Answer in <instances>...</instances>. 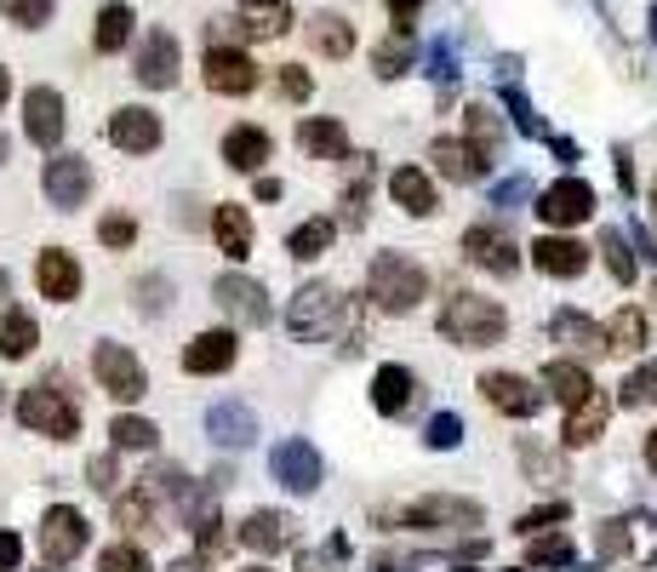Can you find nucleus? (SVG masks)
Returning <instances> with one entry per match:
<instances>
[{"label": "nucleus", "instance_id": "1", "mask_svg": "<svg viewBox=\"0 0 657 572\" xmlns=\"http://www.w3.org/2000/svg\"><path fill=\"white\" fill-rule=\"evenodd\" d=\"M441 332L458 343V350H492L509 332V315L492 297H474V292H451L441 304Z\"/></svg>", "mask_w": 657, "mask_h": 572}, {"label": "nucleus", "instance_id": "2", "mask_svg": "<svg viewBox=\"0 0 657 572\" xmlns=\"http://www.w3.org/2000/svg\"><path fill=\"white\" fill-rule=\"evenodd\" d=\"M366 297H372L377 310H389V315H412L429 297L423 264L407 258V253H377L372 258V276H366Z\"/></svg>", "mask_w": 657, "mask_h": 572}, {"label": "nucleus", "instance_id": "3", "mask_svg": "<svg viewBox=\"0 0 657 572\" xmlns=\"http://www.w3.org/2000/svg\"><path fill=\"white\" fill-rule=\"evenodd\" d=\"M17 424L35 430V435H52V441H74L81 435V407L63 395L58 378H46V384L17 395Z\"/></svg>", "mask_w": 657, "mask_h": 572}, {"label": "nucleus", "instance_id": "4", "mask_svg": "<svg viewBox=\"0 0 657 572\" xmlns=\"http://www.w3.org/2000/svg\"><path fill=\"white\" fill-rule=\"evenodd\" d=\"M389 521H400V527H412V533H474L486 515H480L474 499H412Z\"/></svg>", "mask_w": 657, "mask_h": 572}, {"label": "nucleus", "instance_id": "5", "mask_svg": "<svg viewBox=\"0 0 657 572\" xmlns=\"http://www.w3.org/2000/svg\"><path fill=\"white\" fill-rule=\"evenodd\" d=\"M292 332L297 338H332L338 327H343V320H349V297L338 292V287H303L297 297H292Z\"/></svg>", "mask_w": 657, "mask_h": 572}, {"label": "nucleus", "instance_id": "6", "mask_svg": "<svg viewBox=\"0 0 657 572\" xmlns=\"http://www.w3.org/2000/svg\"><path fill=\"white\" fill-rule=\"evenodd\" d=\"M92 378L104 384V395H115L120 407H132L138 395L149 389V372H143V361L126 350V343H97V350H92Z\"/></svg>", "mask_w": 657, "mask_h": 572}, {"label": "nucleus", "instance_id": "7", "mask_svg": "<svg viewBox=\"0 0 657 572\" xmlns=\"http://www.w3.org/2000/svg\"><path fill=\"white\" fill-rule=\"evenodd\" d=\"M200 74H207V92L218 97H246L258 92V63L246 58V46H207V63H200Z\"/></svg>", "mask_w": 657, "mask_h": 572}, {"label": "nucleus", "instance_id": "8", "mask_svg": "<svg viewBox=\"0 0 657 572\" xmlns=\"http://www.w3.org/2000/svg\"><path fill=\"white\" fill-rule=\"evenodd\" d=\"M178 69H184V46L172 40L166 30H149V35H143V46H138V58H132L138 86L166 92V86H178Z\"/></svg>", "mask_w": 657, "mask_h": 572}, {"label": "nucleus", "instance_id": "9", "mask_svg": "<svg viewBox=\"0 0 657 572\" xmlns=\"http://www.w3.org/2000/svg\"><path fill=\"white\" fill-rule=\"evenodd\" d=\"M538 218L554 223V230H577V223H589L595 218V189L584 178H561V184H549L538 195Z\"/></svg>", "mask_w": 657, "mask_h": 572}, {"label": "nucleus", "instance_id": "10", "mask_svg": "<svg viewBox=\"0 0 657 572\" xmlns=\"http://www.w3.org/2000/svg\"><path fill=\"white\" fill-rule=\"evenodd\" d=\"M86 538H92V527H86V515H81V510H69V504L46 510V521H40V550H46V561L69 567L74 556L86 550Z\"/></svg>", "mask_w": 657, "mask_h": 572}, {"label": "nucleus", "instance_id": "11", "mask_svg": "<svg viewBox=\"0 0 657 572\" xmlns=\"http://www.w3.org/2000/svg\"><path fill=\"white\" fill-rule=\"evenodd\" d=\"M480 395H486V407H497L503 418H538V407H543V389L532 378H520V372H486V378H480Z\"/></svg>", "mask_w": 657, "mask_h": 572}, {"label": "nucleus", "instance_id": "12", "mask_svg": "<svg viewBox=\"0 0 657 572\" xmlns=\"http://www.w3.org/2000/svg\"><path fill=\"white\" fill-rule=\"evenodd\" d=\"M69 127V115H63V97L52 86H30V97H23V132H30V143L40 149H58Z\"/></svg>", "mask_w": 657, "mask_h": 572}, {"label": "nucleus", "instance_id": "13", "mask_svg": "<svg viewBox=\"0 0 657 572\" xmlns=\"http://www.w3.org/2000/svg\"><path fill=\"white\" fill-rule=\"evenodd\" d=\"M40 184H46V195H52V207L74 212V207H86V195H92V166L81 155H58V161H46Z\"/></svg>", "mask_w": 657, "mask_h": 572}, {"label": "nucleus", "instance_id": "14", "mask_svg": "<svg viewBox=\"0 0 657 572\" xmlns=\"http://www.w3.org/2000/svg\"><path fill=\"white\" fill-rule=\"evenodd\" d=\"M109 143L126 149V155H149V149H161V115L143 109V104H126L109 115Z\"/></svg>", "mask_w": 657, "mask_h": 572}, {"label": "nucleus", "instance_id": "15", "mask_svg": "<svg viewBox=\"0 0 657 572\" xmlns=\"http://www.w3.org/2000/svg\"><path fill=\"white\" fill-rule=\"evenodd\" d=\"M212 297L223 304V315H230V320H240V327H263V320L274 315L269 310V292L258 281H246V276H223L212 287Z\"/></svg>", "mask_w": 657, "mask_h": 572}, {"label": "nucleus", "instance_id": "16", "mask_svg": "<svg viewBox=\"0 0 657 572\" xmlns=\"http://www.w3.org/2000/svg\"><path fill=\"white\" fill-rule=\"evenodd\" d=\"M269 476L281 487H292V492H315L320 487V453L309 441H281L274 458H269Z\"/></svg>", "mask_w": 657, "mask_h": 572}, {"label": "nucleus", "instance_id": "17", "mask_svg": "<svg viewBox=\"0 0 657 572\" xmlns=\"http://www.w3.org/2000/svg\"><path fill=\"white\" fill-rule=\"evenodd\" d=\"M240 355V343L230 327H218V332H195L184 343V372H195V378H212V372H230Z\"/></svg>", "mask_w": 657, "mask_h": 572}, {"label": "nucleus", "instance_id": "18", "mask_svg": "<svg viewBox=\"0 0 657 572\" xmlns=\"http://www.w3.org/2000/svg\"><path fill=\"white\" fill-rule=\"evenodd\" d=\"M464 253H469L474 269H492V276H515L520 269V246L503 230H486V223H474V230L464 235Z\"/></svg>", "mask_w": 657, "mask_h": 572}, {"label": "nucleus", "instance_id": "19", "mask_svg": "<svg viewBox=\"0 0 657 572\" xmlns=\"http://www.w3.org/2000/svg\"><path fill=\"white\" fill-rule=\"evenodd\" d=\"M532 269H543L554 281H577L589 269V246L572 235H543V241H532Z\"/></svg>", "mask_w": 657, "mask_h": 572}, {"label": "nucleus", "instance_id": "20", "mask_svg": "<svg viewBox=\"0 0 657 572\" xmlns=\"http://www.w3.org/2000/svg\"><path fill=\"white\" fill-rule=\"evenodd\" d=\"M35 287H40V297H52V304H74V297H81V264H74V253L46 246L40 264H35Z\"/></svg>", "mask_w": 657, "mask_h": 572}, {"label": "nucleus", "instance_id": "21", "mask_svg": "<svg viewBox=\"0 0 657 572\" xmlns=\"http://www.w3.org/2000/svg\"><path fill=\"white\" fill-rule=\"evenodd\" d=\"M292 538H297V527H292V515H281V510H251L246 527H240V544H246V550H258V556L292 550Z\"/></svg>", "mask_w": 657, "mask_h": 572}, {"label": "nucleus", "instance_id": "22", "mask_svg": "<svg viewBox=\"0 0 657 572\" xmlns=\"http://www.w3.org/2000/svg\"><path fill=\"white\" fill-rule=\"evenodd\" d=\"M389 195H395V207H407L412 218L441 212V189L429 184L423 166H395V172H389Z\"/></svg>", "mask_w": 657, "mask_h": 572}, {"label": "nucleus", "instance_id": "23", "mask_svg": "<svg viewBox=\"0 0 657 572\" xmlns=\"http://www.w3.org/2000/svg\"><path fill=\"white\" fill-rule=\"evenodd\" d=\"M297 149L303 155H315V161H343L349 155V127L332 115H309L297 127Z\"/></svg>", "mask_w": 657, "mask_h": 572}, {"label": "nucleus", "instance_id": "24", "mask_svg": "<svg viewBox=\"0 0 657 572\" xmlns=\"http://www.w3.org/2000/svg\"><path fill=\"white\" fill-rule=\"evenodd\" d=\"M606 412H612V401H606L600 389H589L577 407H566V430H561V441H566V446H595V441L606 435Z\"/></svg>", "mask_w": 657, "mask_h": 572}, {"label": "nucleus", "instance_id": "25", "mask_svg": "<svg viewBox=\"0 0 657 572\" xmlns=\"http://www.w3.org/2000/svg\"><path fill=\"white\" fill-rule=\"evenodd\" d=\"M412 401H418L412 366H377V378H372V407L384 412V418H400Z\"/></svg>", "mask_w": 657, "mask_h": 572}, {"label": "nucleus", "instance_id": "26", "mask_svg": "<svg viewBox=\"0 0 657 572\" xmlns=\"http://www.w3.org/2000/svg\"><path fill=\"white\" fill-rule=\"evenodd\" d=\"M269 155H274V143H269L263 127H230L223 132V161H230L235 172H263Z\"/></svg>", "mask_w": 657, "mask_h": 572}, {"label": "nucleus", "instance_id": "27", "mask_svg": "<svg viewBox=\"0 0 657 572\" xmlns=\"http://www.w3.org/2000/svg\"><path fill=\"white\" fill-rule=\"evenodd\" d=\"M212 235H218V253L223 258H251V218H246V207H235V201H223L218 212H212Z\"/></svg>", "mask_w": 657, "mask_h": 572}, {"label": "nucleus", "instance_id": "28", "mask_svg": "<svg viewBox=\"0 0 657 572\" xmlns=\"http://www.w3.org/2000/svg\"><path fill=\"white\" fill-rule=\"evenodd\" d=\"M549 332H554V343H566L572 355H606V332L595 327L589 315H577V310H561Z\"/></svg>", "mask_w": 657, "mask_h": 572}, {"label": "nucleus", "instance_id": "29", "mask_svg": "<svg viewBox=\"0 0 657 572\" xmlns=\"http://www.w3.org/2000/svg\"><path fill=\"white\" fill-rule=\"evenodd\" d=\"M303 30H309V46L320 58H349V52H355V23L338 17V12H320V17L303 23Z\"/></svg>", "mask_w": 657, "mask_h": 572}, {"label": "nucleus", "instance_id": "30", "mask_svg": "<svg viewBox=\"0 0 657 572\" xmlns=\"http://www.w3.org/2000/svg\"><path fill=\"white\" fill-rule=\"evenodd\" d=\"M543 389H549L561 407H577V401L595 389V378H589V366H577V361H549V366H543Z\"/></svg>", "mask_w": 657, "mask_h": 572}, {"label": "nucleus", "instance_id": "31", "mask_svg": "<svg viewBox=\"0 0 657 572\" xmlns=\"http://www.w3.org/2000/svg\"><path fill=\"white\" fill-rule=\"evenodd\" d=\"M600 332H606V355H641L646 350V315L641 310H618Z\"/></svg>", "mask_w": 657, "mask_h": 572}, {"label": "nucleus", "instance_id": "32", "mask_svg": "<svg viewBox=\"0 0 657 572\" xmlns=\"http://www.w3.org/2000/svg\"><path fill=\"white\" fill-rule=\"evenodd\" d=\"M35 343H40V327H35L30 310H7V315H0V355H7V361L35 355Z\"/></svg>", "mask_w": 657, "mask_h": 572}, {"label": "nucleus", "instance_id": "33", "mask_svg": "<svg viewBox=\"0 0 657 572\" xmlns=\"http://www.w3.org/2000/svg\"><path fill=\"white\" fill-rule=\"evenodd\" d=\"M429 161H435L451 184H474V178H480L474 149H469V143H458V138H435V143H429Z\"/></svg>", "mask_w": 657, "mask_h": 572}, {"label": "nucleus", "instance_id": "34", "mask_svg": "<svg viewBox=\"0 0 657 572\" xmlns=\"http://www.w3.org/2000/svg\"><path fill=\"white\" fill-rule=\"evenodd\" d=\"M132 7H126V0H109L104 12H97V30H92V46L97 52H120L126 40H132Z\"/></svg>", "mask_w": 657, "mask_h": 572}, {"label": "nucleus", "instance_id": "35", "mask_svg": "<svg viewBox=\"0 0 657 572\" xmlns=\"http://www.w3.org/2000/svg\"><path fill=\"white\" fill-rule=\"evenodd\" d=\"M207 424H212V435H218L223 446H246L251 435H258V418H251L240 401H223V407H212V418H207Z\"/></svg>", "mask_w": 657, "mask_h": 572}, {"label": "nucleus", "instance_id": "36", "mask_svg": "<svg viewBox=\"0 0 657 572\" xmlns=\"http://www.w3.org/2000/svg\"><path fill=\"white\" fill-rule=\"evenodd\" d=\"M497 143H503V120H497V109L469 104V149H474V161L486 166V155H497Z\"/></svg>", "mask_w": 657, "mask_h": 572}, {"label": "nucleus", "instance_id": "37", "mask_svg": "<svg viewBox=\"0 0 657 572\" xmlns=\"http://www.w3.org/2000/svg\"><path fill=\"white\" fill-rule=\"evenodd\" d=\"M332 241H338V223H332V218H303L286 246H292V258H320Z\"/></svg>", "mask_w": 657, "mask_h": 572}, {"label": "nucleus", "instance_id": "38", "mask_svg": "<svg viewBox=\"0 0 657 572\" xmlns=\"http://www.w3.org/2000/svg\"><path fill=\"white\" fill-rule=\"evenodd\" d=\"M109 441H115V446H126V453H149V446L161 441V430L149 424V418H132V412H120L115 424H109Z\"/></svg>", "mask_w": 657, "mask_h": 572}, {"label": "nucleus", "instance_id": "39", "mask_svg": "<svg viewBox=\"0 0 657 572\" xmlns=\"http://www.w3.org/2000/svg\"><path fill=\"white\" fill-rule=\"evenodd\" d=\"M115 527L126 533H143V527H155V499L138 487V492H126V499H115Z\"/></svg>", "mask_w": 657, "mask_h": 572}, {"label": "nucleus", "instance_id": "40", "mask_svg": "<svg viewBox=\"0 0 657 572\" xmlns=\"http://www.w3.org/2000/svg\"><path fill=\"white\" fill-rule=\"evenodd\" d=\"M618 401L623 407H657V361H641L635 372H629L623 389H618Z\"/></svg>", "mask_w": 657, "mask_h": 572}, {"label": "nucleus", "instance_id": "41", "mask_svg": "<svg viewBox=\"0 0 657 572\" xmlns=\"http://www.w3.org/2000/svg\"><path fill=\"white\" fill-rule=\"evenodd\" d=\"M577 556V544L566 533H549V538H532L526 544V567H566Z\"/></svg>", "mask_w": 657, "mask_h": 572}, {"label": "nucleus", "instance_id": "42", "mask_svg": "<svg viewBox=\"0 0 657 572\" xmlns=\"http://www.w3.org/2000/svg\"><path fill=\"white\" fill-rule=\"evenodd\" d=\"M600 253H606V269H612V281H623V287L635 281V269H641V264H635V253H629L623 230H606V235H600Z\"/></svg>", "mask_w": 657, "mask_h": 572}, {"label": "nucleus", "instance_id": "43", "mask_svg": "<svg viewBox=\"0 0 657 572\" xmlns=\"http://www.w3.org/2000/svg\"><path fill=\"white\" fill-rule=\"evenodd\" d=\"M52 7L58 0H0V12H7L17 30H40V23L52 17Z\"/></svg>", "mask_w": 657, "mask_h": 572}, {"label": "nucleus", "instance_id": "44", "mask_svg": "<svg viewBox=\"0 0 657 572\" xmlns=\"http://www.w3.org/2000/svg\"><path fill=\"white\" fill-rule=\"evenodd\" d=\"M97 572H149V556L138 544H109V550L97 556Z\"/></svg>", "mask_w": 657, "mask_h": 572}, {"label": "nucleus", "instance_id": "45", "mask_svg": "<svg viewBox=\"0 0 657 572\" xmlns=\"http://www.w3.org/2000/svg\"><path fill=\"white\" fill-rule=\"evenodd\" d=\"M97 241H104L109 253H120V246H132V241H138V223L126 218V212H109L104 223H97Z\"/></svg>", "mask_w": 657, "mask_h": 572}, {"label": "nucleus", "instance_id": "46", "mask_svg": "<svg viewBox=\"0 0 657 572\" xmlns=\"http://www.w3.org/2000/svg\"><path fill=\"white\" fill-rule=\"evenodd\" d=\"M377 74H384V81H389V74H407V63H412V46L407 40H384V46H377Z\"/></svg>", "mask_w": 657, "mask_h": 572}, {"label": "nucleus", "instance_id": "47", "mask_svg": "<svg viewBox=\"0 0 657 572\" xmlns=\"http://www.w3.org/2000/svg\"><path fill=\"white\" fill-rule=\"evenodd\" d=\"M429 446H458L464 441V424H458V412H435L429 418V435H423Z\"/></svg>", "mask_w": 657, "mask_h": 572}, {"label": "nucleus", "instance_id": "48", "mask_svg": "<svg viewBox=\"0 0 657 572\" xmlns=\"http://www.w3.org/2000/svg\"><path fill=\"white\" fill-rule=\"evenodd\" d=\"M309 92H315V81L303 74V63H281V97L286 104H303Z\"/></svg>", "mask_w": 657, "mask_h": 572}, {"label": "nucleus", "instance_id": "49", "mask_svg": "<svg viewBox=\"0 0 657 572\" xmlns=\"http://www.w3.org/2000/svg\"><path fill=\"white\" fill-rule=\"evenodd\" d=\"M549 521H566V504H543V510H526V515L515 521V527H520L526 538H532L538 527H549Z\"/></svg>", "mask_w": 657, "mask_h": 572}, {"label": "nucleus", "instance_id": "50", "mask_svg": "<svg viewBox=\"0 0 657 572\" xmlns=\"http://www.w3.org/2000/svg\"><path fill=\"white\" fill-rule=\"evenodd\" d=\"M600 561H612L618 550H623V544H629V533H623V521H600Z\"/></svg>", "mask_w": 657, "mask_h": 572}, {"label": "nucleus", "instance_id": "51", "mask_svg": "<svg viewBox=\"0 0 657 572\" xmlns=\"http://www.w3.org/2000/svg\"><path fill=\"white\" fill-rule=\"evenodd\" d=\"M86 481H92L97 492H115V458H109V453L92 458V464H86Z\"/></svg>", "mask_w": 657, "mask_h": 572}, {"label": "nucleus", "instance_id": "52", "mask_svg": "<svg viewBox=\"0 0 657 572\" xmlns=\"http://www.w3.org/2000/svg\"><path fill=\"white\" fill-rule=\"evenodd\" d=\"M23 561V538L17 533H7V527H0V572H12Z\"/></svg>", "mask_w": 657, "mask_h": 572}, {"label": "nucleus", "instance_id": "53", "mask_svg": "<svg viewBox=\"0 0 657 572\" xmlns=\"http://www.w3.org/2000/svg\"><path fill=\"white\" fill-rule=\"evenodd\" d=\"M418 7H423V0H389V12H395V23H400V30H412Z\"/></svg>", "mask_w": 657, "mask_h": 572}, {"label": "nucleus", "instance_id": "54", "mask_svg": "<svg viewBox=\"0 0 657 572\" xmlns=\"http://www.w3.org/2000/svg\"><path fill=\"white\" fill-rule=\"evenodd\" d=\"M166 572H207V561H195V556H189V561H172Z\"/></svg>", "mask_w": 657, "mask_h": 572}, {"label": "nucleus", "instance_id": "55", "mask_svg": "<svg viewBox=\"0 0 657 572\" xmlns=\"http://www.w3.org/2000/svg\"><path fill=\"white\" fill-rule=\"evenodd\" d=\"M646 469H652V476H657V430L646 435Z\"/></svg>", "mask_w": 657, "mask_h": 572}, {"label": "nucleus", "instance_id": "56", "mask_svg": "<svg viewBox=\"0 0 657 572\" xmlns=\"http://www.w3.org/2000/svg\"><path fill=\"white\" fill-rule=\"evenodd\" d=\"M7 97H12V74L0 69V104H7Z\"/></svg>", "mask_w": 657, "mask_h": 572}, {"label": "nucleus", "instance_id": "57", "mask_svg": "<svg viewBox=\"0 0 657 572\" xmlns=\"http://www.w3.org/2000/svg\"><path fill=\"white\" fill-rule=\"evenodd\" d=\"M646 201H652V218H657V178H652V195H646Z\"/></svg>", "mask_w": 657, "mask_h": 572}, {"label": "nucleus", "instance_id": "58", "mask_svg": "<svg viewBox=\"0 0 657 572\" xmlns=\"http://www.w3.org/2000/svg\"><path fill=\"white\" fill-rule=\"evenodd\" d=\"M0 161H7V138H0Z\"/></svg>", "mask_w": 657, "mask_h": 572}, {"label": "nucleus", "instance_id": "59", "mask_svg": "<svg viewBox=\"0 0 657 572\" xmlns=\"http://www.w3.org/2000/svg\"><path fill=\"white\" fill-rule=\"evenodd\" d=\"M246 572H269V567H246Z\"/></svg>", "mask_w": 657, "mask_h": 572}, {"label": "nucleus", "instance_id": "60", "mask_svg": "<svg viewBox=\"0 0 657 572\" xmlns=\"http://www.w3.org/2000/svg\"><path fill=\"white\" fill-rule=\"evenodd\" d=\"M0 287H7V276H0Z\"/></svg>", "mask_w": 657, "mask_h": 572}, {"label": "nucleus", "instance_id": "61", "mask_svg": "<svg viewBox=\"0 0 657 572\" xmlns=\"http://www.w3.org/2000/svg\"><path fill=\"white\" fill-rule=\"evenodd\" d=\"M652 297H657V287H652Z\"/></svg>", "mask_w": 657, "mask_h": 572}, {"label": "nucleus", "instance_id": "62", "mask_svg": "<svg viewBox=\"0 0 657 572\" xmlns=\"http://www.w3.org/2000/svg\"><path fill=\"white\" fill-rule=\"evenodd\" d=\"M652 23H657V17H652Z\"/></svg>", "mask_w": 657, "mask_h": 572}]
</instances>
